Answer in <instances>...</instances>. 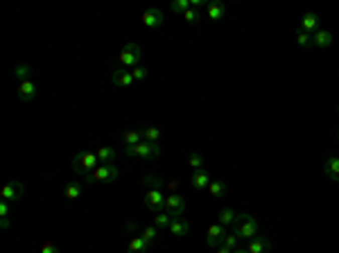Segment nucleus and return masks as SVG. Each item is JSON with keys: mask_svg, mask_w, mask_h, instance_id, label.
Wrapping results in <instances>:
<instances>
[{"mask_svg": "<svg viewBox=\"0 0 339 253\" xmlns=\"http://www.w3.org/2000/svg\"><path fill=\"white\" fill-rule=\"evenodd\" d=\"M224 235H226V226H221L219 221H217V224H210L206 230V244L212 248H217L221 242H224Z\"/></svg>", "mask_w": 339, "mask_h": 253, "instance_id": "8", "label": "nucleus"}, {"mask_svg": "<svg viewBox=\"0 0 339 253\" xmlns=\"http://www.w3.org/2000/svg\"><path fill=\"white\" fill-rule=\"evenodd\" d=\"M23 192H25V188H23L21 181H9V183H5L3 188H0V199L3 201H18V199H23Z\"/></svg>", "mask_w": 339, "mask_h": 253, "instance_id": "6", "label": "nucleus"}, {"mask_svg": "<svg viewBox=\"0 0 339 253\" xmlns=\"http://www.w3.org/2000/svg\"><path fill=\"white\" fill-rule=\"evenodd\" d=\"M143 140H145L143 129H127L125 136H122V145H125V147H134V145L143 143Z\"/></svg>", "mask_w": 339, "mask_h": 253, "instance_id": "15", "label": "nucleus"}, {"mask_svg": "<svg viewBox=\"0 0 339 253\" xmlns=\"http://www.w3.org/2000/svg\"><path fill=\"white\" fill-rule=\"evenodd\" d=\"M7 215H9V201H3V199H0V217H3V228H7V226H9Z\"/></svg>", "mask_w": 339, "mask_h": 253, "instance_id": "36", "label": "nucleus"}, {"mask_svg": "<svg viewBox=\"0 0 339 253\" xmlns=\"http://www.w3.org/2000/svg\"><path fill=\"white\" fill-rule=\"evenodd\" d=\"M118 179V167L113 163H106V165H97V170L93 174L86 176V183H113Z\"/></svg>", "mask_w": 339, "mask_h": 253, "instance_id": "4", "label": "nucleus"}, {"mask_svg": "<svg viewBox=\"0 0 339 253\" xmlns=\"http://www.w3.org/2000/svg\"><path fill=\"white\" fill-rule=\"evenodd\" d=\"M233 233L242 239H251L258 235V221L251 215H238L233 224Z\"/></svg>", "mask_w": 339, "mask_h": 253, "instance_id": "3", "label": "nucleus"}, {"mask_svg": "<svg viewBox=\"0 0 339 253\" xmlns=\"http://www.w3.org/2000/svg\"><path fill=\"white\" fill-rule=\"evenodd\" d=\"M206 190L215 199H219V197H224V194H226V183H224V181H210V185H208Z\"/></svg>", "mask_w": 339, "mask_h": 253, "instance_id": "25", "label": "nucleus"}, {"mask_svg": "<svg viewBox=\"0 0 339 253\" xmlns=\"http://www.w3.org/2000/svg\"><path fill=\"white\" fill-rule=\"evenodd\" d=\"M140 235H143L147 242H154V239L158 237V228H156V226H145V228L140 230Z\"/></svg>", "mask_w": 339, "mask_h": 253, "instance_id": "34", "label": "nucleus"}, {"mask_svg": "<svg viewBox=\"0 0 339 253\" xmlns=\"http://www.w3.org/2000/svg\"><path fill=\"white\" fill-rule=\"evenodd\" d=\"M39 253H59V248L54 246V244H50V242H45L43 246H41V251Z\"/></svg>", "mask_w": 339, "mask_h": 253, "instance_id": "38", "label": "nucleus"}, {"mask_svg": "<svg viewBox=\"0 0 339 253\" xmlns=\"http://www.w3.org/2000/svg\"><path fill=\"white\" fill-rule=\"evenodd\" d=\"M145 140H147V143H158V140H161V131L156 129V126H145Z\"/></svg>", "mask_w": 339, "mask_h": 253, "instance_id": "32", "label": "nucleus"}, {"mask_svg": "<svg viewBox=\"0 0 339 253\" xmlns=\"http://www.w3.org/2000/svg\"><path fill=\"white\" fill-rule=\"evenodd\" d=\"M111 81H113L116 88H129V86L134 84V77H131V70H127V68H118V70H113Z\"/></svg>", "mask_w": 339, "mask_h": 253, "instance_id": "11", "label": "nucleus"}, {"mask_svg": "<svg viewBox=\"0 0 339 253\" xmlns=\"http://www.w3.org/2000/svg\"><path fill=\"white\" fill-rule=\"evenodd\" d=\"M140 57H143V50H140L138 43H127L122 48V52L118 54V61L122 63V68H136L140 63Z\"/></svg>", "mask_w": 339, "mask_h": 253, "instance_id": "5", "label": "nucleus"}, {"mask_svg": "<svg viewBox=\"0 0 339 253\" xmlns=\"http://www.w3.org/2000/svg\"><path fill=\"white\" fill-rule=\"evenodd\" d=\"M233 253H249V251H247V248H240V246H238V248H235Z\"/></svg>", "mask_w": 339, "mask_h": 253, "instance_id": "41", "label": "nucleus"}, {"mask_svg": "<svg viewBox=\"0 0 339 253\" xmlns=\"http://www.w3.org/2000/svg\"><path fill=\"white\" fill-rule=\"evenodd\" d=\"M238 235H235V233H226L224 235V242H221V244H224V246H229L231 248V251H235V248H238Z\"/></svg>", "mask_w": 339, "mask_h": 253, "instance_id": "35", "label": "nucleus"}, {"mask_svg": "<svg viewBox=\"0 0 339 253\" xmlns=\"http://www.w3.org/2000/svg\"><path fill=\"white\" fill-rule=\"evenodd\" d=\"M95 156H97L99 165H106V163H113L116 161V149L108 147V145H99L97 149H93Z\"/></svg>", "mask_w": 339, "mask_h": 253, "instance_id": "16", "label": "nucleus"}, {"mask_svg": "<svg viewBox=\"0 0 339 253\" xmlns=\"http://www.w3.org/2000/svg\"><path fill=\"white\" fill-rule=\"evenodd\" d=\"M97 165H99V161H97V156H95L93 149H84V152H79L75 156V161H72V170H75V174H79V176L93 174V172L97 170Z\"/></svg>", "mask_w": 339, "mask_h": 253, "instance_id": "1", "label": "nucleus"}, {"mask_svg": "<svg viewBox=\"0 0 339 253\" xmlns=\"http://www.w3.org/2000/svg\"><path fill=\"white\" fill-rule=\"evenodd\" d=\"M190 7H192V5H190V0H172V5H170V9L174 14H185Z\"/></svg>", "mask_w": 339, "mask_h": 253, "instance_id": "29", "label": "nucleus"}, {"mask_svg": "<svg viewBox=\"0 0 339 253\" xmlns=\"http://www.w3.org/2000/svg\"><path fill=\"white\" fill-rule=\"evenodd\" d=\"M145 208L152 210L154 215L165 210V197L161 194V190H147V192H145Z\"/></svg>", "mask_w": 339, "mask_h": 253, "instance_id": "7", "label": "nucleus"}, {"mask_svg": "<svg viewBox=\"0 0 339 253\" xmlns=\"http://www.w3.org/2000/svg\"><path fill=\"white\" fill-rule=\"evenodd\" d=\"M235 212L231 210V208H224V210H219V224L221 226H233L235 224Z\"/></svg>", "mask_w": 339, "mask_h": 253, "instance_id": "28", "label": "nucleus"}, {"mask_svg": "<svg viewBox=\"0 0 339 253\" xmlns=\"http://www.w3.org/2000/svg\"><path fill=\"white\" fill-rule=\"evenodd\" d=\"M63 197L70 199V201H77V199L81 197V188L77 183H68L66 188H63Z\"/></svg>", "mask_w": 339, "mask_h": 253, "instance_id": "26", "label": "nucleus"}, {"mask_svg": "<svg viewBox=\"0 0 339 253\" xmlns=\"http://www.w3.org/2000/svg\"><path fill=\"white\" fill-rule=\"evenodd\" d=\"M210 174H208L206 170H197V172H192V188H197V190H203V188H208L210 185Z\"/></svg>", "mask_w": 339, "mask_h": 253, "instance_id": "20", "label": "nucleus"}, {"mask_svg": "<svg viewBox=\"0 0 339 253\" xmlns=\"http://www.w3.org/2000/svg\"><path fill=\"white\" fill-rule=\"evenodd\" d=\"M332 43V32L330 30H316L314 34H312V45H316V48H328V45Z\"/></svg>", "mask_w": 339, "mask_h": 253, "instance_id": "17", "label": "nucleus"}, {"mask_svg": "<svg viewBox=\"0 0 339 253\" xmlns=\"http://www.w3.org/2000/svg\"><path fill=\"white\" fill-rule=\"evenodd\" d=\"M147 75H149V70L145 66H136V68H131V77H134V81H143V79H147Z\"/></svg>", "mask_w": 339, "mask_h": 253, "instance_id": "33", "label": "nucleus"}, {"mask_svg": "<svg viewBox=\"0 0 339 253\" xmlns=\"http://www.w3.org/2000/svg\"><path fill=\"white\" fill-rule=\"evenodd\" d=\"M125 154H127V156H136V158H147V161H154V158L161 156V145L143 140V143L134 145V147H125Z\"/></svg>", "mask_w": 339, "mask_h": 253, "instance_id": "2", "label": "nucleus"}, {"mask_svg": "<svg viewBox=\"0 0 339 253\" xmlns=\"http://www.w3.org/2000/svg\"><path fill=\"white\" fill-rule=\"evenodd\" d=\"M217 253H233V251H231L229 246H224V244H219V246H217Z\"/></svg>", "mask_w": 339, "mask_h": 253, "instance_id": "39", "label": "nucleus"}, {"mask_svg": "<svg viewBox=\"0 0 339 253\" xmlns=\"http://www.w3.org/2000/svg\"><path fill=\"white\" fill-rule=\"evenodd\" d=\"M183 18H185V23H190V25H192V23H197V21H199V14H197V9H192V7H190L188 12L183 14Z\"/></svg>", "mask_w": 339, "mask_h": 253, "instance_id": "37", "label": "nucleus"}, {"mask_svg": "<svg viewBox=\"0 0 339 253\" xmlns=\"http://www.w3.org/2000/svg\"><path fill=\"white\" fill-rule=\"evenodd\" d=\"M143 185L145 188H149V190H163V179L161 176H154V174H149V176H145L143 179Z\"/></svg>", "mask_w": 339, "mask_h": 253, "instance_id": "27", "label": "nucleus"}, {"mask_svg": "<svg viewBox=\"0 0 339 253\" xmlns=\"http://www.w3.org/2000/svg\"><path fill=\"white\" fill-rule=\"evenodd\" d=\"M206 12H208V18H210V21H221V18L226 16V7L221 3H208Z\"/></svg>", "mask_w": 339, "mask_h": 253, "instance_id": "22", "label": "nucleus"}, {"mask_svg": "<svg viewBox=\"0 0 339 253\" xmlns=\"http://www.w3.org/2000/svg\"><path fill=\"white\" fill-rule=\"evenodd\" d=\"M140 23H143L145 27H149V30H156V27L163 25V12L158 7H149L143 12V16H140Z\"/></svg>", "mask_w": 339, "mask_h": 253, "instance_id": "9", "label": "nucleus"}, {"mask_svg": "<svg viewBox=\"0 0 339 253\" xmlns=\"http://www.w3.org/2000/svg\"><path fill=\"white\" fill-rule=\"evenodd\" d=\"M185 210V199L179 197V194H167L165 197V212H170L172 217H181Z\"/></svg>", "mask_w": 339, "mask_h": 253, "instance_id": "10", "label": "nucleus"}, {"mask_svg": "<svg viewBox=\"0 0 339 253\" xmlns=\"http://www.w3.org/2000/svg\"><path fill=\"white\" fill-rule=\"evenodd\" d=\"M172 219H174V217H172L170 212L161 210V212H156V217H154V226H156V228H167V226L172 224Z\"/></svg>", "mask_w": 339, "mask_h": 253, "instance_id": "24", "label": "nucleus"}, {"mask_svg": "<svg viewBox=\"0 0 339 253\" xmlns=\"http://www.w3.org/2000/svg\"><path fill=\"white\" fill-rule=\"evenodd\" d=\"M188 165L192 167L194 172H197V170H203V158H201V154H197V152L190 154V156H188Z\"/></svg>", "mask_w": 339, "mask_h": 253, "instance_id": "31", "label": "nucleus"}, {"mask_svg": "<svg viewBox=\"0 0 339 253\" xmlns=\"http://www.w3.org/2000/svg\"><path fill=\"white\" fill-rule=\"evenodd\" d=\"M271 248V242L265 237V235H256V237L249 239V253H269Z\"/></svg>", "mask_w": 339, "mask_h": 253, "instance_id": "13", "label": "nucleus"}, {"mask_svg": "<svg viewBox=\"0 0 339 253\" xmlns=\"http://www.w3.org/2000/svg\"><path fill=\"white\" fill-rule=\"evenodd\" d=\"M323 170H325V174H328V179H330V181L339 183V158H337V156H330L328 161H325Z\"/></svg>", "mask_w": 339, "mask_h": 253, "instance_id": "19", "label": "nucleus"}, {"mask_svg": "<svg viewBox=\"0 0 339 253\" xmlns=\"http://www.w3.org/2000/svg\"><path fill=\"white\" fill-rule=\"evenodd\" d=\"M167 230H170V235H176V237H183V235H188L190 233V221H185V219H172V224L167 226Z\"/></svg>", "mask_w": 339, "mask_h": 253, "instance_id": "18", "label": "nucleus"}, {"mask_svg": "<svg viewBox=\"0 0 339 253\" xmlns=\"http://www.w3.org/2000/svg\"><path fill=\"white\" fill-rule=\"evenodd\" d=\"M167 188H170V190H176V188H179V181H167Z\"/></svg>", "mask_w": 339, "mask_h": 253, "instance_id": "40", "label": "nucleus"}, {"mask_svg": "<svg viewBox=\"0 0 339 253\" xmlns=\"http://www.w3.org/2000/svg\"><path fill=\"white\" fill-rule=\"evenodd\" d=\"M301 30H305V32H310V34H314V32L319 30V16H316L314 12L305 14V16L301 18Z\"/></svg>", "mask_w": 339, "mask_h": 253, "instance_id": "21", "label": "nucleus"}, {"mask_svg": "<svg viewBox=\"0 0 339 253\" xmlns=\"http://www.w3.org/2000/svg\"><path fill=\"white\" fill-rule=\"evenodd\" d=\"M14 77L18 79V84H21V81H30L32 79V66H27V63L16 66L14 68Z\"/></svg>", "mask_w": 339, "mask_h": 253, "instance_id": "23", "label": "nucleus"}, {"mask_svg": "<svg viewBox=\"0 0 339 253\" xmlns=\"http://www.w3.org/2000/svg\"><path fill=\"white\" fill-rule=\"evenodd\" d=\"M152 248V242L143 237V235H136V237L129 239V246H127V253H147Z\"/></svg>", "mask_w": 339, "mask_h": 253, "instance_id": "14", "label": "nucleus"}, {"mask_svg": "<svg viewBox=\"0 0 339 253\" xmlns=\"http://www.w3.org/2000/svg\"><path fill=\"white\" fill-rule=\"evenodd\" d=\"M296 43L301 45V48H307V45H312V34L298 27V32H296Z\"/></svg>", "mask_w": 339, "mask_h": 253, "instance_id": "30", "label": "nucleus"}, {"mask_svg": "<svg viewBox=\"0 0 339 253\" xmlns=\"http://www.w3.org/2000/svg\"><path fill=\"white\" fill-rule=\"evenodd\" d=\"M16 95H18L21 102H32V99L36 97V84L32 79L30 81H21V84H18Z\"/></svg>", "mask_w": 339, "mask_h": 253, "instance_id": "12", "label": "nucleus"}]
</instances>
